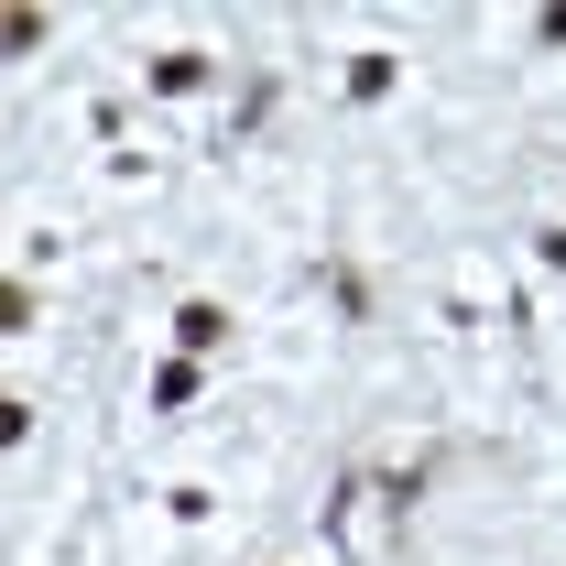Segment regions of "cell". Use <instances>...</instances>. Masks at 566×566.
Segmentation results:
<instances>
[{
  "label": "cell",
  "instance_id": "1",
  "mask_svg": "<svg viewBox=\"0 0 566 566\" xmlns=\"http://www.w3.org/2000/svg\"><path fill=\"white\" fill-rule=\"evenodd\" d=\"M175 338H186V349H218V338H229V316H218L208 294H197V305H186V316H175Z\"/></svg>",
  "mask_w": 566,
  "mask_h": 566
},
{
  "label": "cell",
  "instance_id": "2",
  "mask_svg": "<svg viewBox=\"0 0 566 566\" xmlns=\"http://www.w3.org/2000/svg\"><path fill=\"white\" fill-rule=\"evenodd\" d=\"M197 76H208V55H164V66H153V87H164V98H186Z\"/></svg>",
  "mask_w": 566,
  "mask_h": 566
}]
</instances>
